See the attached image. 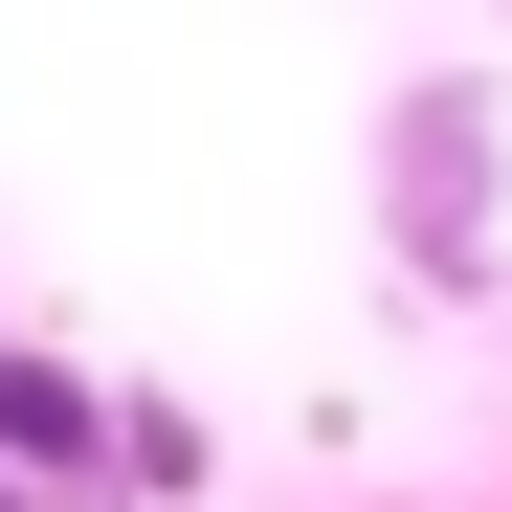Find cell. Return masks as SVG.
Listing matches in <instances>:
<instances>
[{
	"label": "cell",
	"mask_w": 512,
	"mask_h": 512,
	"mask_svg": "<svg viewBox=\"0 0 512 512\" xmlns=\"http://www.w3.org/2000/svg\"><path fill=\"white\" fill-rule=\"evenodd\" d=\"M379 245L423 268V312H490V268H512V112L468 67H423L379 112Z\"/></svg>",
	"instance_id": "1"
}]
</instances>
